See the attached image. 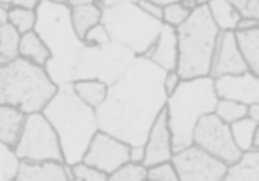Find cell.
<instances>
[{
	"instance_id": "obj_29",
	"label": "cell",
	"mask_w": 259,
	"mask_h": 181,
	"mask_svg": "<svg viewBox=\"0 0 259 181\" xmlns=\"http://www.w3.org/2000/svg\"><path fill=\"white\" fill-rule=\"evenodd\" d=\"M107 181H148V167L142 163L128 162L112 174H108Z\"/></svg>"
},
{
	"instance_id": "obj_11",
	"label": "cell",
	"mask_w": 259,
	"mask_h": 181,
	"mask_svg": "<svg viewBox=\"0 0 259 181\" xmlns=\"http://www.w3.org/2000/svg\"><path fill=\"white\" fill-rule=\"evenodd\" d=\"M172 163L180 181H224L229 165L208 155L197 146H190L174 153Z\"/></svg>"
},
{
	"instance_id": "obj_36",
	"label": "cell",
	"mask_w": 259,
	"mask_h": 181,
	"mask_svg": "<svg viewBox=\"0 0 259 181\" xmlns=\"http://www.w3.org/2000/svg\"><path fill=\"white\" fill-rule=\"evenodd\" d=\"M183 82L181 80V76L178 75V71H169L165 73V78H163V89H165V95L170 96L174 93V91L180 87V83Z\"/></svg>"
},
{
	"instance_id": "obj_35",
	"label": "cell",
	"mask_w": 259,
	"mask_h": 181,
	"mask_svg": "<svg viewBox=\"0 0 259 181\" xmlns=\"http://www.w3.org/2000/svg\"><path fill=\"white\" fill-rule=\"evenodd\" d=\"M233 6L241 18L254 20L259 23V0H234Z\"/></svg>"
},
{
	"instance_id": "obj_25",
	"label": "cell",
	"mask_w": 259,
	"mask_h": 181,
	"mask_svg": "<svg viewBox=\"0 0 259 181\" xmlns=\"http://www.w3.org/2000/svg\"><path fill=\"white\" fill-rule=\"evenodd\" d=\"M20 37L22 36L9 23L0 25V66L9 64L18 59Z\"/></svg>"
},
{
	"instance_id": "obj_7",
	"label": "cell",
	"mask_w": 259,
	"mask_h": 181,
	"mask_svg": "<svg viewBox=\"0 0 259 181\" xmlns=\"http://www.w3.org/2000/svg\"><path fill=\"white\" fill-rule=\"evenodd\" d=\"M180 61L178 75L181 80H195L209 76L220 30L209 15L208 2L197 8L181 27L176 29Z\"/></svg>"
},
{
	"instance_id": "obj_26",
	"label": "cell",
	"mask_w": 259,
	"mask_h": 181,
	"mask_svg": "<svg viewBox=\"0 0 259 181\" xmlns=\"http://www.w3.org/2000/svg\"><path fill=\"white\" fill-rule=\"evenodd\" d=\"M229 128H231V135H233V141H234V144L238 146V149H240L241 153L250 151L255 130H257V124L252 119H248V117H243V119L229 124Z\"/></svg>"
},
{
	"instance_id": "obj_33",
	"label": "cell",
	"mask_w": 259,
	"mask_h": 181,
	"mask_svg": "<svg viewBox=\"0 0 259 181\" xmlns=\"http://www.w3.org/2000/svg\"><path fill=\"white\" fill-rule=\"evenodd\" d=\"M110 41L112 39H110L108 30L105 29L103 23H100V25L93 27V29L85 34L82 43H83V47H87V48H98V47H103V44H108Z\"/></svg>"
},
{
	"instance_id": "obj_38",
	"label": "cell",
	"mask_w": 259,
	"mask_h": 181,
	"mask_svg": "<svg viewBox=\"0 0 259 181\" xmlns=\"http://www.w3.org/2000/svg\"><path fill=\"white\" fill-rule=\"evenodd\" d=\"M144 146H130V162L144 165Z\"/></svg>"
},
{
	"instance_id": "obj_24",
	"label": "cell",
	"mask_w": 259,
	"mask_h": 181,
	"mask_svg": "<svg viewBox=\"0 0 259 181\" xmlns=\"http://www.w3.org/2000/svg\"><path fill=\"white\" fill-rule=\"evenodd\" d=\"M247 68L252 75L259 76V27L248 32H234Z\"/></svg>"
},
{
	"instance_id": "obj_44",
	"label": "cell",
	"mask_w": 259,
	"mask_h": 181,
	"mask_svg": "<svg viewBox=\"0 0 259 181\" xmlns=\"http://www.w3.org/2000/svg\"><path fill=\"white\" fill-rule=\"evenodd\" d=\"M71 181H80V179H75V177H73V179Z\"/></svg>"
},
{
	"instance_id": "obj_41",
	"label": "cell",
	"mask_w": 259,
	"mask_h": 181,
	"mask_svg": "<svg viewBox=\"0 0 259 181\" xmlns=\"http://www.w3.org/2000/svg\"><path fill=\"white\" fill-rule=\"evenodd\" d=\"M247 117H248V119H252L259 126V103H257V105H250V107H248Z\"/></svg>"
},
{
	"instance_id": "obj_39",
	"label": "cell",
	"mask_w": 259,
	"mask_h": 181,
	"mask_svg": "<svg viewBox=\"0 0 259 181\" xmlns=\"http://www.w3.org/2000/svg\"><path fill=\"white\" fill-rule=\"evenodd\" d=\"M257 27H259V23L254 22V20L241 18L236 27V32H248V30H254V29H257Z\"/></svg>"
},
{
	"instance_id": "obj_23",
	"label": "cell",
	"mask_w": 259,
	"mask_h": 181,
	"mask_svg": "<svg viewBox=\"0 0 259 181\" xmlns=\"http://www.w3.org/2000/svg\"><path fill=\"white\" fill-rule=\"evenodd\" d=\"M75 95L85 103L91 109H100L103 102L107 100L108 95V85L100 80H76L71 82Z\"/></svg>"
},
{
	"instance_id": "obj_4",
	"label": "cell",
	"mask_w": 259,
	"mask_h": 181,
	"mask_svg": "<svg viewBox=\"0 0 259 181\" xmlns=\"http://www.w3.org/2000/svg\"><path fill=\"white\" fill-rule=\"evenodd\" d=\"M219 103L215 80L206 78L183 80L167 100V119L172 133L174 153L194 146V130L208 114L215 112Z\"/></svg>"
},
{
	"instance_id": "obj_21",
	"label": "cell",
	"mask_w": 259,
	"mask_h": 181,
	"mask_svg": "<svg viewBox=\"0 0 259 181\" xmlns=\"http://www.w3.org/2000/svg\"><path fill=\"white\" fill-rule=\"evenodd\" d=\"M209 15L220 32H236L241 16L229 0H209L208 2Z\"/></svg>"
},
{
	"instance_id": "obj_20",
	"label": "cell",
	"mask_w": 259,
	"mask_h": 181,
	"mask_svg": "<svg viewBox=\"0 0 259 181\" xmlns=\"http://www.w3.org/2000/svg\"><path fill=\"white\" fill-rule=\"evenodd\" d=\"M18 57L25 59V61L32 62V64L39 66V68H45L48 64V61L52 59V55L50 50L47 48V44L43 43V39L36 32H29L20 37Z\"/></svg>"
},
{
	"instance_id": "obj_31",
	"label": "cell",
	"mask_w": 259,
	"mask_h": 181,
	"mask_svg": "<svg viewBox=\"0 0 259 181\" xmlns=\"http://www.w3.org/2000/svg\"><path fill=\"white\" fill-rule=\"evenodd\" d=\"M190 15H192V13L187 11V9H185V6L181 4V2H178V0H172V2H170V6H167V8L163 9L162 23H163V25L172 27V29H178V27H181L185 22H187Z\"/></svg>"
},
{
	"instance_id": "obj_34",
	"label": "cell",
	"mask_w": 259,
	"mask_h": 181,
	"mask_svg": "<svg viewBox=\"0 0 259 181\" xmlns=\"http://www.w3.org/2000/svg\"><path fill=\"white\" fill-rule=\"evenodd\" d=\"M71 170H73V177L80 181H107L108 179V176L105 172L94 169V167L85 165L83 162L71 165Z\"/></svg>"
},
{
	"instance_id": "obj_6",
	"label": "cell",
	"mask_w": 259,
	"mask_h": 181,
	"mask_svg": "<svg viewBox=\"0 0 259 181\" xmlns=\"http://www.w3.org/2000/svg\"><path fill=\"white\" fill-rule=\"evenodd\" d=\"M96 4L103 11L101 23L110 39L132 50L137 57H146L155 47L163 23L146 15L134 0H100Z\"/></svg>"
},
{
	"instance_id": "obj_14",
	"label": "cell",
	"mask_w": 259,
	"mask_h": 181,
	"mask_svg": "<svg viewBox=\"0 0 259 181\" xmlns=\"http://www.w3.org/2000/svg\"><path fill=\"white\" fill-rule=\"evenodd\" d=\"M144 165L153 167L163 162H172L174 156V144H172V133L169 128V119L167 112L163 110L151 126L144 144Z\"/></svg>"
},
{
	"instance_id": "obj_42",
	"label": "cell",
	"mask_w": 259,
	"mask_h": 181,
	"mask_svg": "<svg viewBox=\"0 0 259 181\" xmlns=\"http://www.w3.org/2000/svg\"><path fill=\"white\" fill-rule=\"evenodd\" d=\"M8 23V11L0 8V25H6Z\"/></svg>"
},
{
	"instance_id": "obj_12",
	"label": "cell",
	"mask_w": 259,
	"mask_h": 181,
	"mask_svg": "<svg viewBox=\"0 0 259 181\" xmlns=\"http://www.w3.org/2000/svg\"><path fill=\"white\" fill-rule=\"evenodd\" d=\"M82 162L108 176L130 162V146L105 131H98L91 141Z\"/></svg>"
},
{
	"instance_id": "obj_3",
	"label": "cell",
	"mask_w": 259,
	"mask_h": 181,
	"mask_svg": "<svg viewBox=\"0 0 259 181\" xmlns=\"http://www.w3.org/2000/svg\"><path fill=\"white\" fill-rule=\"evenodd\" d=\"M43 116L59 135L66 165L82 162L91 141L100 131L96 110L75 95L71 83H66L45 107Z\"/></svg>"
},
{
	"instance_id": "obj_10",
	"label": "cell",
	"mask_w": 259,
	"mask_h": 181,
	"mask_svg": "<svg viewBox=\"0 0 259 181\" xmlns=\"http://www.w3.org/2000/svg\"><path fill=\"white\" fill-rule=\"evenodd\" d=\"M194 146L201 148L202 151L215 156L217 160L229 167L236 163L243 155L234 144L229 124L220 121L215 114H208L197 123L194 130Z\"/></svg>"
},
{
	"instance_id": "obj_15",
	"label": "cell",
	"mask_w": 259,
	"mask_h": 181,
	"mask_svg": "<svg viewBox=\"0 0 259 181\" xmlns=\"http://www.w3.org/2000/svg\"><path fill=\"white\" fill-rule=\"evenodd\" d=\"M215 89L219 100H233L243 105L259 103V76L250 71L238 76H222L215 80Z\"/></svg>"
},
{
	"instance_id": "obj_32",
	"label": "cell",
	"mask_w": 259,
	"mask_h": 181,
	"mask_svg": "<svg viewBox=\"0 0 259 181\" xmlns=\"http://www.w3.org/2000/svg\"><path fill=\"white\" fill-rule=\"evenodd\" d=\"M148 181H180V176L172 162H163L148 167Z\"/></svg>"
},
{
	"instance_id": "obj_16",
	"label": "cell",
	"mask_w": 259,
	"mask_h": 181,
	"mask_svg": "<svg viewBox=\"0 0 259 181\" xmlns=\"http://www.w3.org/2000/svg\"><path fill=\"white\" fill-rule=\"evenodd\" d=\"M71 165L61 162H20L15 181H71Z\"/></svg>"
},
{
	"instance_id": "obj_19",
	"label": "cell",
	"mask_w": 259,
	"mask_h": 181,
	"mask_svg": "<svg viewBox=\"0 0 259 181\" xmlns=\"http://www.w3.org/2000/svg\"><path fill=\"white\" fill-rule=\"evenodd\" d=\"M27 114L15 107H0V144L15 149L25 128Z\"/></svg>"
},
{
	"instance_id": "obj_5",
	"label": "cell",
	"mask_w": 259,
	"mask_h": 181,
	"mask_svg": "<svg viewBox=\"0 0 259 181\" xmlns=\"http://www.w3.org/2000/svg\"><path fill=\"white\" fill-rule=\"evenodd\" d=\"M57 91L45 68L25 59L0 66V107H15L27 116L43 112Z\"/></svg>"
},
{
	"instance_id": "obj_18",
	"label": "cell",
	"mask_w": 259,
	"mask_h": 181,
	"mask_svg": "<svg viewBox=\"0 0 259 181\" xmlns=\"http://www.w3.org/2000/svg\"><path fill=\"white\" fill-rule=\"evenodd\" d=\"M66 6L69 8V16H71L73 29H75L80 41L85 37V34L89 32L93 27L101 23L103 11L98 8V4L94 0H73V2H66Z\"/></svg>"
},
{
	"instance_id": "obj_28",
	"label": "cell",
	"mask_w": 259,
	"mask_h": 181,
	"mask_svg": "<svg viewBox=\"0 0 259 181\" xmlns=\"http://www.w3.org/2000/svg\"><path fill=\"white\" fill-rule=\"evenodd\" d=\"M213 114H215L220 121H224L226 124H233V123H236V121L247 117L248 107L243 105V103L233 102V100H219Z\"/></svg>"
},
{
	"instance_id": "obj_27",
	"label": "cell",
	"mask_w": 259,
	"mask_h": 181,
	"mask_svg": "<svg viewBox=\"0 0 259 181\" xmlns=\"http://www.w3.org/2000/svg\"><path fill=\"white\" fill-rule=\"evenodd\" d=\"M36 22H37V13L36 11H27V9L13 6L11 11L8 13V23L20 34V36L34 32V29H36Z\"/></svg>"
},
{
	"instance_id": "obj_22",
	"label": "cell",
	"mask_w": 259,
	"mask_h": 181,
	"mask_svg": "<svg viewBox=\"0 0 259 181\" xmlns=\"http://www.w3.org/2000/svg\"><path fill=\"white\" fill-rule=\"evenodd\" d=\"M224 181H259V151L243 153L236 163L229 167Z\"/></svg>"
},
{
	"instance_id": "obj_8",
	"label": "cell",
	"mask_w": 259,
	"mask_h": 181,
	"mask_svg": "<svg viewBox=\"0 0 259 181\" xmlns=\"http://www.w3.org/2000/svg\"><path fill=\"white\" fill-rule=\"evenodd\" d=\"M137 55L122 44L110 41L98 48L83 47L73 73V82L76 80H100L108 87L115 83L130 66L134 64Z\"/></svg>"
},
{
	"instance_id": "obj_13",
	"label": "cell",
	"mask_w": 259,
	"mask_h": 181,
	"mask_svg": "<svg viewBox=\"0 0 259 181\" xmlns=\"http://www.w3.org/2000/svg\"><path fill=\"white\" fill-rule=\"evenodd\" d=\"M247 71V62L241 55L234 32H220L209 69V78L217 80L222 76H238Z\"/></svg>"
},
{
	"instance_id": "obj_40",
	"label": "cell",
	"mask_w": 259,
	"mask_h": 181,
	"mask_svg": "<svg viewBox=\"0 0 259 181\" xmlns=\"http://www.w3.org/2000/svg\"><path fill=\"white\" fill-rule=\"evenodd\" d=\"M13 6H16V8H22V9H27V11H37L39 0H16V2H13Z\"/></svg>"
},
{
	"instance_id": "obj_17",
	"label": "cell",
	"mask_w": 259,
	"mask_h": 181,
	"mask_svg": "<svg viewBox=\"0 0 259 181\" xmlns=\"http://www.w3.org/2000/svg\"><path fill=\"white\" fill-rule=\"evenodd\" d=\"M148 61H151L155 66L163 69L165 73L176 71L178 61H180V48H178V34L176 29L169 25H163L155 47L146 55Z\"/></svg>"
},
{
	"instance_id": "obj_43",
	"label": "cell",
	"mask_w": 259,
	"mask_h": 181,
	"mask_svg": "<svg viewBox=\"0 0 259 181\" xmlns=\"http://www.w3.org/2000/svg\"><path fill=\"white\" fill-rule=\"evenodd\" d=\"M252 149H255V151H259V126H257V130H255L254 142H252Z\"/></svg>"
},
{
	"instance_id": "obj_1",
	"label": "cell",
	"mask_w": 259,
	"mask_h": 181,
	"mask_svg": "<svg viewBox=\"0 0 259 181\" xmlns=\"http://www.w3.org/2000/svg\"><path fill=\"white\" fill-rule=\"evenodd\" d=\"M165 71L146 57H137L130 69L108 87L107 100L96 109L100 131L128 146H144L148 133L167 100L163 89Z\"/></svg>"
},
{
	"instance_id": "obj_37",
	"label": "cell",
	"mask_w": 259,
	"mask_h": 181,
	"mask_svg": "<svg viewBox=\"0 0 259 181\" xmlns=\"http://www.w3.org/2000/svg\"><path fill=\"white\" fill-rule=\"evenodd\" d=\"M137 6L142 9V11L146 13V15H149L151 18L160 20V22H162V18H163V9L158 8V6H156L155 2H137Z\"/></svg>"
},
{
	"instance_id": "obj_9",
	"label": "cell",
	"mask_w": 259,
	"mask_h": 181,
	"mask_svg": "<svg viewBox=\"0 0 259 181\" xmlns=\"http://www.w3.org/2000/svg\"><path fill=\"white\" fill-rule=\"evenodd\" d=\"M20 162H61L64 163L59 135L43 112L27 116L25 128L15 148Z\"/></svg>"
},
{
	"instance_id": "obj_2",
	"label": "cell",
	"mask_w": 259,
	"mask_h": 181,
	"mask_svg": "<svg viewBox=\"0 0 259 181\" xmlns=\"http://www.w3.org/2000/svg\"><path fill=\"white\" fill-rule=\"evenodd\" d=\"M34 32L43 39L52 59L45 66L50 80L57 87L73 82V73L83 43L73 29L69 8L62 0H39Z\"/></svg>"
},
{
	"instance_id": "obj_30",
	"label": "cell",
	"mask_w": 259,
	"mask_h": 181,
	"mask_svg": "<svg viewBox=\"0 0 259 181\" xmlns=\"http://www.w3.org/2000/svg\"><path fill=\"white\" fill-rule=\"evenodd\" d=\"M18 167L20 160L16 158L15 149L0 144V181H15Z\"/></svg>"
}]
</instances>
